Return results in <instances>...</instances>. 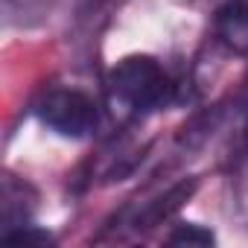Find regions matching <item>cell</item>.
<instances>
[{
  "label": "cell",
  "mask_w": 248,
  "mask_h": 248,
  "mask_svg": "<svg viewBox=\"0 0 248 248\" xmlns=\"http://www.w3.org/2000/svg\"><path fill=\"white\" fill-rule=\"evenodd\" d=\"M111 88L132 108H155L170 93V76L152 56H126L111 70Z\"/></svg>",
  "instance_id": "6da1fadb"
},
{
  "label": "cell",
  "mask_w": 248,
  "mask_h": 248,
  "mask_svg": "<svg viewBox=\"0 0 248 248\" xmlns=\"http://www.w3.org/2000/svg\"><path fill=\"white\" fill-rule=\"evenodd\" d=\"M41 120L62 138H85L96 126V105L82 91H56L44 99Z\"/></svg>",
  "instance_id": "7a4b0ae2"
},
{
  "label": "cell",
  "mask_w": 248,
  "mask_h": 248,
  "mask_svg": "<svg viewBox=\"0 0 248 248\" xmlns=\"http://www.w3.org/2000/svg\"><path fill=\"white\" fill-rule=\"evenodd\" d=\"M216 32L233 50H248V3L245 0H228L216 12Z\"/></svg>",
  "instance_id": "3957f363"
},
{
  "label": "cell",
  "mask_w": 248,
  "mask_h": 248,
  "mask_svg": "<svg viewBox=\"0 0 248 248\" xmlns=\"http://www.w3.org/2000/svg\"><path fill=\"white\" fill-rule=\"evenodd\" d=\"M167 242H170V245H196V248H204V245H213L216 236H213V231H207V228H202V225L184 222V225H178V228L167 236Z\"/></svg>",
  "instance_id": "277c9868"
},
{
  "label": "cell",
  "mask_w": 248,
  "mask_h": 248,
  "mask_svg": "<svg viewBox=\"0 0 248 248\" xmlns=\"http://www.w3.org/2000/svg\"><path fill=\"white\" fill-rule=\"evenodd\" d=\"M3 239L6 242H24V245H53V236L41 228H32V225H18L15 231H6Z\"/></svg>",
  "instance_id": "5b68a950"
}]
</instances>
